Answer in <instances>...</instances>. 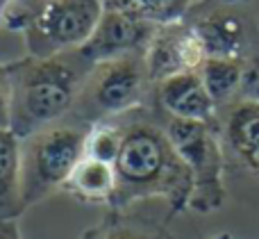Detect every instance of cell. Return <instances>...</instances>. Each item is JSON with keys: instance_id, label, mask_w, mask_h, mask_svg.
Listing matches in <instances>:
<instances>
[{"instance_id": "7a4b0ae2", "label": "cell", "mask_w": 259, "mask_h": 239, "mask_svg": "<svg viewBox=\"0 0 259 239\" xmlns=\"http://www.w3.org/2000/svg\"><path fill=\"white\" fill-rule=\"evenodd\" d=\"M7 66L12 75L9 130L18 139H25L73 112L94 64L77 48L53 57L25 55L23 59L9 62Z\"/></svg>"}, {"instance_id": "30bf717a", "label": "cell", "mask_w": 259, "mask_h": 239, "mask_svg": "<svg viewBox=\"0 0 259 239\" xmlns=\"http://www.w3.org/2000/svg\"><path fill=\"white\" fill-rule=\"evenodd\" d=\"M202 62H205V53L182 21L157 27L146 50V66L152 87L178 73L198 71Z\"/></svg>"}, {"instance_id": "5bb4252c", "label": "cell", "mask_w": 259, "mask_h": 239, "mask_svg": "<svg viewBox=\"0 0 259 239\" xmlns=\"http://www.w3.org/2000/svg\"><path fill=\"white\" fill-rule=\"evenodd\" d=\"M23 212L21 139L9 128H0V219L16 221Z\"/></svg>"}, {"instance_id": "52a82bcc", "label": "cell", "mask_w": 259, "mask_h": 239, "mask_svg": "<svg viewBox=\"0 0 259 239\" xmlns=\"http://www.w3.org/2000/svg\"><path fill=\"white\" fill-rule=\"evenodd\" d=\"M182 23L207 57L246 59L259 44V21L250 0H193Z\"/></svg>"}, {"instance_id": "7c38bea8", "label": "cell", "mask_w": 259, "mask_h": 239, "mask_svg": "<svg viewBox=\"0 0 259 239\" xmlns=\"http://www.w3.org/2000/svg\"><path fill=\"white\" fill-rule=\"evenodd\" d=\"M75 201L84 205H112L114 191H116V173L112 164L98 162L91 157H82L73 169L71 178L66 180L64 189Z\"/></svg>"}, {"instance_id": "7402d4cb", "label": "cell", "mask_w": 259, "mask_h": 239, "mask_svg": "<svg viewBox=\"0 0 259 239\" xmlns=\"http://www.w3.org/2000/svg\"><path fill=\"white\" fill-rule=\"evenodd\" d=\"M7 7H9V0H0V25H3V16L7 12Z\"/></svg>"}, {"instance_id": "8992f818", "label": "cell", "mask_w": 259, "mask_h": 239, "mask_svg": "<svg viewBox=\"0 0 259 239\" xmlns=\"http://www.w3.org/2000/svg\"><path fill=\"white\" fill-rule=\"evenodd\" d=\"M159 116L168 139L173 141L175 150L191 171L193 194L189 201V210L198 214H209L221 210L228 198V191H225L223 180L225 148L219 128L198 121H180V118H170L164 114Z\"/></svg>"}, {"instance_id": "8fae6325", "label": "cell", "mask_w": 259, "mask_h": 239, "mask_svg": "<svg viewBox=\"0 0 259 239\" xmlns=\"http://www.w3.org/2000/svg\"><path fill=\"white\" fill-rule=\"evenodd\" d=\"M219 135L248 171L259 176V103L237 100L219 112Z\"/></svg>"}, {"instance_id": "44dd1931", "label": "cell", "mask_w": 259, "mask_h": 239, "mask_svg": "<svg viewBox=\"0 0 259 239\" xmlns=\"http://www.w3.org/2000/svg\"><path fill=\"white\" fill-rule=\"evenodd\" d=\"M12 5L16 7H23V9H34V7H41L46 3H53V0H9Z\"/></svg>"}, {"instance_id": "2e32d148", "label": "cell", "mask_w": 259, "mask_h": 239, "mask_svg": "<svg viewBox=\"0 0 259 239\" xmlns=\"http://www.w3.org/2000/svg\"><path fill=\"white\" fill-rule=\"evenodd\" d=\"M105 12H121L155 25H168L184 18L193 0H98Z\"/></svg>"}, {"instance_id": "ac0fdd59", "label": "cell", "mask_w": 259, "mask_h": 239, "mask_svg": "<svg viewBox=\"0 0 259 239\" xmlns=\"http://www.w3.org/2000/svg\"><path fill=\"white\" fill-rule=\"evenodd\" d=\"M239 100L259 103V44L250 50V55L243 59V80H241Z\"/></svg>"}, {"instance_id": "ba28073f", "label": "cell", "mask_w": 259, "mask_h": 239, "mask_svg": "<svg viewBox=\"0 0 259 239\" xmlns=\"http://www.w3.org/2000/svg\"><path fill=\"white\" fill-rule=\"evenodd\" d=\"M157 27L159 25H155V23L141 21V18L127 16L121 12H105L103 9V16H100L94 34L80 50L91 64L123 57V55H146Z\"/></svg>"}, {"instance_id": "9c48e42d", "label": "cell", "mask_w": 259, "mask_h": 239, "mask_svg": "<svg viewBox=\"0 0 259 239\" xmlns=\"http://www.w3.org/2000/svg\"><path fill=\"white\" fill-rule=\"evenodd\" d=\"M150 107H155L159 114L170 118L198 121V123H207V126L219 128L216 105L211 103L198 71L178 73L173 77H166V80L157 82L152 87Z\"/></svg>"}, {"instance_id": "277c9868", "label": "cell", "mask_w": 259, "mask_h": 239, "mask_svg": "<svg viewBox=\"0 0 259 239\" xmlns=\"http://www.w3.org/2000/svg\"><path fill=\"white\" fill-rule=\"evenodd\" d=\"M100 16L103 5L98 0H53L34 9L9 3L3 25L21 32L30 57H53L82 48L94 34Z\"/></svg>"}, {"instance_id": "6da1fadb", "label": "cell", "mask_w": 259, "mask_h": 239, "mask_svg": "<svg viewBox=\"0 0 259 239\" xmlns=\"http://www.w3.org/2000/svg\"><path fill=\"white\" fill-rule=\"evenodd\" d=\"M123 130L114 162L116 191L109 210H127L137 201L164 198L168 217L189 210L193 178L164 130L161 116L150 105L116 116Z\"/></svg>"}, {"instance_id": "9a60e30c", "label": "cell", "mask_w": 259, "mask_h": 239, "mask_svg": "<svg viewBox=\"0 0 259 239\" xmlns=\"http://www.w3.org/2000/svg\"><path fill=\"white\" fill-rule=\"evenodd\" d=\"M198 73H200L202 85H205L211 103L216 105V114L239 100L243 80V59L207 57L200 64Z\"/></svg>"}, {"instance_id": "5b68a950", "label": "cell", "mask_w": 259, "mask_h": 239, "mask_svg": "<svg viewBox=\"0 0 259 239\" xmlns=\"http://www.w3.org/2000/svg\"><path fill=\"white\" fill-rule=\"evenodd\" d=\"M150 96L152 82L146 55H123L91 66L71 114L87 126H94L146 107L150 105Z\"/></svg>"}, {"instance_id": "e0dca14e", "label": "cell", "mask_w": 259, "mask_h": 239, "mask_svg": "<svg viewBox=\"0 0 259 239\" xmlns=\"http://www.w3.org/2000/svg\"><path fill=\"white\" fill-rule=\"evenodd\" d=\"M121 141H123V130L118 118L94 123L89 130V137H87L84 155L114 167V162L118 157V150H121Z\"/></svg>"}, {"instance_id": "ffe728a7", "label": "cell", "mask_w": 259, "mask_h": 239, "mask_svg": "<svg viewBox=\"0 0 259 239\" xmlns=\"http://www.w3.org/2000/svg\"><path fill=\"white\" fill-rule=\"evenodd\" d=\"M0 239H23L21 228L14 219H0Z\"/></svg>"}, {"instance_id": "4fadbf2b", "label": "cell", "mask_w": 259, "mask_h": 239, "mask_svg": "<svg viewBox=\"0 0 259 239\" xmlns=\"http://www.w3.org/2000/svg\"><path fill=\"white\" fill-rule=\"evenodd\" d=\"M80 239H175L164 221L132 214L127 210H109Z\"/></svg>"}, {"instance_id": "d6986e66", "label": "cell", "mask_w": 259, "mask_h": 239, "mask_svg": "<svg viewBox=\"0 0 259 239\" xmlns=\"http://www.w3.org/2000/svg\"><path fill=\"white\" fill-rule=\"evenodd\" d=\"M9 121H12V75L7 64H0V128H9Z\"/></svg>"}, {"instance_id": "603a6c76", "label": "cell", "mask_w": 259, "mask_h": 239, "mask_svg": "<svg viewBox=\"0 0 259 239\" xmlns=\"http://www.w3.org/2000/svg\"><path fill=\"white\" fill-rule=\"evenodd\" d=\"M216 239H232V235H230V232H223V235H219Z\"/></svg>"}, {"instance_id": "3957f363", "label": "cell", "mask_w": 259, "mask_h": 239, "mask_svg": "<svg viewBox=\"0 0 259 239\" xmlns=\"http://www.w3.org/2000/svg\"><path fill=\"white\" fill-rule=\"evenodd\" d=\"M91 126L68 114L66 118L21 139V201L23 208L64 189L73 169L84 157Z\"/></svg>"}]
</instances>
